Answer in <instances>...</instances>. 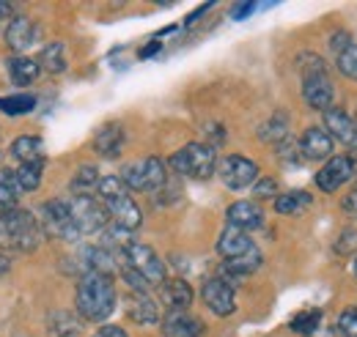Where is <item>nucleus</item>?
<instances>
[{
    "instance_id": "obj_1",
    "label": "nucleus",
    "mask_w": 357,
    "mask_h": 337,
    "mask_svg": "<svg viewBox=\"0 0 357 337\" xmlns=\"http://www.w3.org/2000/svg\"><path fill=\"white\" fill-rule=\"evenodd\" d=\"M77 313L93 321L102 324L105 318H110V313L116 310V285L110 274L102 272H86L83 280L77 283Z\"/></svg>"
},
{
    "instance_id": "obj_2",
    "label": "nucleus",
    "mask_w": 357,
    "mask_h": 337,
    "mask_svg": "<svg viewBox=\"0 0 357 337\" xmlns=\"http://www.w3.org/2000/svg\"><path fill=\"white\" fill-rule=\"evenodd\" d=\"M0 236L14 250H36L42 242V228L36 217L25 209H8L0 214Z\"/></svg>"
},
{
    "instance_id": "obj_3",
    "label": "nucleus",
    "mask_w": 357,
    "mask_h": 337,
    "mask_svg": "<svg viewBox=\"0 0 357 337\" xmlns=\"http://www.w3.org/2000/svg\"><path fill=\"white\" fill-rule=\"evenodd\" d=\"M215 165H218V154L206 143H190L171 157V168L181 175H187V178H195V181L212 178Z\"/></svg>"
},
{
    "instance_id": "obj_4",
    "label": "nucleus",
    "mask_w": 357,
    "mask_h": 337,
    "mask_svg": "<svg viewBox=\"0 0 357 337\" xmlns=\"http://www.w3.org/2000/svg\"><path fill=\"white\" fill-rule=\"evenodd\" d=\"M39 211H42V228H45L47 236L63 239V242H75L80 236L66 201H47V203H42Z\"/></svg>"
},
{
    "instance_id": "obj_5",
    "label": "nucleus",
    "mask_w": 357,
    "mask_h": 337,
    "mask_svg": "<svg viewBox=\"0 0 357 337\" xmlns=\"http://www.w3.org/2000/svg\"><path fill=\"white\" fill-rule=\"evenodd\" d=\"M69 211H72V219L77 225L80 233H96L107 225V209L105 203H99L96 198L91 195H75V201L69 203Z\"/></svg>"
},
{
    "instance_id": "obj_6",
    "label": "nucleus",
    "mask_w": 357,
    "mask_h": 337,
    "mask_svg": "<svg viewBox=\"0 0 357 337\" xmlns=\"http://www.w3.org/2000/svg\"><path fill=\"white\" fill-rule=\"evenodd\" d=\"M127 263L149 283V285H162L165 283V263L157 258V253L146 244H127Z\"/></svg>"
},
{
    "instance_id": "obj_7",
    "label": "nucleus",
    "mask_w": 357,
    "mask_h": 337,
    "mask_svg": "<svg viewBox=\"0 0 357 337\" xmlns=\"http://www.w3.org/2000/svg\"><path fill=\"white\" fill-rule=\"evenodd\" d=\"M220 178L228 189H245L250 187L256 178H259V165L250 162L248 157H239V154H231L220 162Z\"/></svg>"
},
{
    "instance_id": "obj_8",
    "label": "nucleus",
    "mask_w": 357,
    "mask_h": 337,
    "mask_svg": "<svg viewBox=\"0 0 357 337\" xmlns=\"http://www.w3.org/2000/svg\"><path fill=\"white\" fill-rule=\"evenodd\" d=\"M201 296L206 301V307L215 313V315H231L236 310V299H234V288L220 280V277H209L201 288Z\"/></svg>"
},
{
    "instance_id": "obj_9",
    "label": "nucleus",
    "mask_w": 357,
    "mask_h": 337,
    "mask_svg": "<svg viewBox=\"0 0 357 337\" xmlns=\"http://www.w3.org/2000/svg\"><path fill=\"white\" fill-rule=\"evenodd\" d=\"M355 175V162L349 157H333L324 170L316 173V187L324 192H335L341 184H347Z\"/></svg>"
},
{
    "instance_id": "obj_10",
    "label": "nucleus",
    "mask_w": 357,
    "mask_h": 337,
    "mask_svg": "<svg viewBox=\"0 0 357 337\" xmlns=\"http://www.w3.org/2000/svg\"><path fill=\"white\" fill-rule=\"evenodd\" d=\"M303 96H305V102L311 104L313 110H324L327 113L330 104H333L335 91H333V83H330L327 75H308L303 80Z\"/></svg>"
},
{
    "instance_id": "obj_11",
    "label": "nucleus",
    "mask_w": 357,
    "mask_h": 337,
    "mask_svg": "<svg viewBox=\"0 0 357 337\" xmlns=\"http://www.w3.org/2000/svg\"><path fill=\"white\" fill-rule=\"evenodd\" d=\"M105 209H107V214L116 219V225H119L121 230H135V228L143 222V214H140V209H137V203H135L127 192L119 195V198L105 201Z\"/></svg>"
},
{
    "instance_id": "obj_12",
    "label": "nucleus",
    "mask_w": 357,
    "mask_h": 337,
    "mask_svg": "<svg viewBox=\"0 0 357 337\" xmlns=\"http://www.w3.org/2000/svg\"><path fill=\"white\" fill-rule=\"evenodd\" d=\"M324 127H327V134L341 140L344 146H357V124L338 107H330L324 113Z\"/></svg>"
},
{
    "instance_id": "obj_13",
    "label": "nucleus",
    "mask_w": 357,
    "mask_h": 337,
    "mask_svg": "<svg viewBox=\"0 0 357 337\" xmlns=\"http://www.w3.org/2000/svg\"><path fill=\"white\" fill-rule=\"evenodd\" d=\"M93 151L105 159H119L124 151V129L121 124H105L93 137Z\"/></svg>"
},
{
    "instance_id": "obj_14",
    "label": "nucleus",
    "mask_w": 357,
    "mask_h": 337,
    "mask_svg": "<svg viewBox=\"0 0 357 337\" xmlns=\"http://www.w3.org/2000/svg\"><path fill=\"white\" fill-rule=\"evenodd\" d=\"M36 25L31 22V17H14L6 28V44L14 49V52H25L36 44Z\"/></svg>"
},
{
    "instance_id": "obj_15",
    "label": "nucleus",
    "mask_w": 357,
    "mask_h": 337,
    "mask_svg": "<svg viewBox=\"0 0 357 337\" xmlns=\"http://www.w3.org/2000/svg\"><path fill=\"white\" fill-rule=\"evenodd\" d=\"M300 154H303L305 159H313V162L327 159V157L333 154V137L327 134V129H321V127L308 129V132L303 134V140H300Z\"/></svg>"
},
{
    "instance_id": "obj_16",
    "label": "nucleus",
    "mask_w": 357,
    "mask_h": 337,
    "mask_svg": "<svg viewBox=\"0 0 357 337\" xmlns=\"http://www.w3.org/2000/svg\"><path fill=\"white\" fill-rule=\"evenodd\" d=\"M225 217H228V225L231 228H239V230H253V228H259L264 222V211L259 209L253 201H236V203H231L228 211H225Z\"/></svg>"
},
{
    "instance_id": "obj_17",
    "label": "nucleus",
    "mask_w": 357,
    "mask_h": 337,
    "mask_svg": "<svg viewBox=\"0 0 357 337\" xmlns=\"http://www.w3.org/2000/svg\"><path fill=\"white\" fill-rule=\"evenodd\" d=\"M11 157L20 165H45V143L39 137L22 134L11 143Z\"/></svg>"
},
{
    "instance_id": "obj_18",
    "label": "nucleus",
    "mask_w": 357,
    "mask_h": 337,
    "mask_svg": "<svg viewBox=\"0 0 357 337\" xmlns=\"http://www.w3.org/2000/svg\"><path fill=\"white\" fill-rule=\"evenodd\" d=\"M256 244L250 242V236H245V230H239V228H225L223 236L218 239V253L223 255L225 260H231V258H239V255L250 253Z\"/></svg>"
},
{
    "instance_id": "obj_19",
    "label": "nucleus",
    "mask_w": 357,
    "mask_h": 337,
    "mask_svg": "<svg viewBox=\"0 0 357 337\" xmlns=\"http://www.w3.org/2000/svg\"><path fill=\"white\" fill-rule=\"evenodd\" d=\"M127 315L132 318L135 324H157V318H160L157 304L151 301V296L143 294V291H132L127 296Z\"/></svg>"
},
{
    "instance_id": "obj_20",
    "label": "nucleus",
    "mask_w": 357,
    "mask_h": 337,
    "mask_svg": "<svg viewBox=\"0 0 357 337\" xmlns=\"http://www.w3.org/2000/svg\"><path fill=\"white\" fill-rule=\"evenodd\" d=\"M160 299L171 307V310H187L192 304V288L187 280H165L160 285Z\"/></svg>"
},
{
    "instance_id": "obj_21",
    "label": "nucleus",
    "mask_w": 357,
    "mask_h": 337,
    "mask_svg": "<svg viewBox=\"0 0 357 337\" xmlns=\"http://www.w3.org/2000/svg\"><path fill=\"white\" fill-rule=\"evenodd\" d=\"M165 335L168 337H201L204 335V324L192 315H187L184 310H174L165 318Z\"/></svg>"
},
{
    "instance_id": "obj_22",
    "label": "nucleus",
    "mask_w": 357,
    "mask_h": 337,
    "mask_svg": "<svg viewBox=\"0 0 357 337\" xmlns=\"http://www.w3.org/2000/svg\"><path fill=\"white\" fill-rule=\"evenodd\" d=\"M8 72H11V80L17 85H31V83H36L42 66H39V61H33V58L17 55V58L8 61Z\"/></svg>"
},
{
    "instance_id": "obj_23",
    "label": "nucleus",
    "mask_w": 357,
    "mask_h": 337,
    "mask_svg": "<svg viewBox=\"0 0 357 337\" xmlns=\"http://www.w3.org/2000/svg\"><path fill=\"white\" fill-rule=\"evenodd\" d=\"M80 335V324L72 313L58 310L47 318V337H77Z\"/></svg>"
},
{
    "instance_id": "obj_24",
    "label": "nucleus",
    "mask_w": 357,
    "mask_h": 337,
    "mask_svg": "<svg viewBox=\"0 0 357 337\" xmlns=\"http://www.w3.org/2000/svg\"><path fill=\"white\" fill-rule=\"evenodd\" d=\"M39 61V66L50 72V75H61L63 69H66V47L61 42H50L42 49V55L36 58Z\"/></svg>"
},
{
    "instance_id": "obj_25",
    "label": "nucleus",
    "mask_w": 357,
    "mask_h": 337,
    "mask_svg": "<svg viewBox=\"0 0 357 337\" xmlns=\"http://www.w3.org/2000/svg\"><path fill=\"white\" fill-rule=\"evenodd\" d=\"M143 168V184H146V192H154L165 184V162L160 157H149L140 162Z\"/></svg>"
},
{
    "instance_id": "obj_26",
    "label": "nucleus",
    "mask_w": 357,
    "mask_h": 337,
    "mask_svg": "<svg viewBox=\"0 0 357 337\" xmlns=\"http://www.w3.org/2000/svg\"><path fill=\"white\" fill-rule=\"evenodd\" d=\"M261 266V253L253 247L250 253L239 255V258H231V260H225V272L228 274H236V277H245V274H250V272H256Z\"/></svg>"
},
{
    "instance_id": "obj_27",
    "label": "nucleus",
    "mask_w": 357,
    "mask_h": 337,
    "mask_svg": "<svg viewBox=\"0 0 357 337\" xmlns=\"http://www.w3.org/2000/svg\"><path fill=\"white\" fill-rule=\"evenodd\" d=\"M20 184H17V175L8 173V170H0V209H17V198H20Z\"/></svg>"
},
{
    "instance_id": "obj_28",
    "label": "nucleus",
    "mask_w": 357,
    "mask_h": 337,
    "mask_svg": "<svg viewBox=\"0 0 357 337\" xmlns=\"http://www.w3.org/2000/svg\"><path fill=\"white\" fill-rule=\"evenodd\" d=\"M311 206V195L308 192H286V195H278L275 198V211L278 214H300V211Z\"/></svg>"
},
{
    "instance_id": "obj_29",
    "label": "nucleus",
    "mask_w": 357,
    "mask_h": 337,
    "mask_svg": "<svg viewBox=\"0 0 357 337\" xmlns=\"http://www.w3.org/2000/svg\"><path fill=\"white\" fill-rule=\"evenodd\" d=\"M83 258H86V269H89V272L110 274V269H113V258H110L107 250H102V247H86V250H83Z\"/></svg>"
},
{
    "instance_id": "obj_30",
    "label": "nucleus",
    "mask_w": 357,
    "mask_h": 337,
    "mask_svg": "<svg viewBox=\"0 0 357 337\" xmlns=\"http://www.w3.org/2000/svg\"><path fill=\"white\" fill-rule=\"evenodd\" d=\"M14 175H17V184L22 192H33L42 184V165H20L14 170Z\"/></svg>"
},
{
    "instance_id": "obj_31",
    "label": "nucleus",
    "mask_w": 357,
    "mask_h": 337,
    "mask_svg": "<svg viewBox=\"0 0 357 337\" xmlns=\"http://www.w3.org/2000/svg\"><path fill=\"white\" fill-rule=\"evenodd\" d=\"M36 107V99L22 93V96H8V99H0V110L8 113V116H22V113H31Z\"/></svg>"
},
{
    "instance_id": "obj_32",
    "label": "nucleus",
    "mask_w": 357,
    "mask_h": 337,
    "mask_svg": "<svg viewBox=\"0 0 357 337\" xmlns=\"http://www.w3.org/2000/svg\"><path fill=\"white\" fill-rule=\"evenodd\" d=\"M93 187H99V173H96V168L86 165V168L77 170V175L72 178V189L77 195H89V189H93Z\"/></svg>"
},
{
    "instance_id": "obj_33",
    "label": "nucleus",
    "mask_w": 357,
    "mask_h": 337,
    "mask_svg": "<svg viewBox=\"0 0 357 337\" xmlns=\"http://www.w3.org/2000/svg\"><path fill=\"white\" fill-rule=\"evenodd\" d=\"M319 324H321V310H305L291 321V329L300 335H311L319 329Z\"/></svg>"
},
{
    "instance_id": "obj_34",
    "label": "nucleus",
    "mask_w": 357,
    "mask_h": 337,
    "mask_svg": "<svg viewBox=\"0 0 357 337\" xmlns=\"http://www.w3.org/2000/svg\"><path fill=\"white\" fill-rule=\"evenodd\" d=\"M96 192H99V198H102V201H110V198L124 195V192H127V187H124V181H121L119 175H107V178H99Z\"/></svg>"
},
{
    "instance_id": "obj_35",
    "label": "nucleus",
    "mask_w": 357,
    "mask_h": 337,
    "mask_svg": "<svg viewBox=\"0 0 357 337\" xmlns=\"http://www.w3.org/2000/svg\"><path fill=\"white\" fill-rule=\"evenodd\" d=\"M338 72L347 75L349 80H357V44H349V47L338 55Z\"/></svg>"
},
{
    "instance_id": "obj_36",
    "label": "nucleus",
    "mask_w": 357,
    "mask_h": 337,
    "mask_svg": "<svg viewBox=\"0 0 357 337\" xmlns=\"http://www.w3.org/2000/svg\"><path fill=\"white\" fill-rule=\"evenodd\" d=\"M338 329L347 337H357V307H349L338 315Z\"/></svg>"
},
{
    "instance_id": "obj_37",
    "label": "nucleus",
    "mask_w": 357,
    "mask_h": 337,
    "mask_svg": "<svg viewBox=\"0 0 357 337\" xmlns=\"http://www.w3.org/2000/svg\"><path fill=\"white\" fill-rule=\"evenodd\" d=\"M357 250V230H344L335 242V253L338 255H349Z\"/></svg>"
},
{
    "instance_id": "obj_38",
    "label": "nucleus",
    "mask_w": 357,
    "mask_h": 337,
    "mask_svg": "<svg viewBox=\"0 0 357 337\" xmlns=\"http://www.w3.org/2000/svg\"><path fill=\"white\" fill-rule=\"evenodd\" d=\"M121 272H124V280H127V285H130L132 291H143V294L149 291V283H146V280H143V277L135 272L130 263H124V269H121Z\"/></svg>"
},
{
    "instance_id": "obj_39",
    "label": "nucleus",
    "mask_w": 357,
    "mask_h": 337,
    "mask_svg": "<svg viewBox=\"0 0 357 337\" xmlns=\"http://www.w3.org/2000/svg\"><path fill=\"white\" fill-rule=\"evenodd\" d=\"M275 192H278V184H275L272 178H261V181L256 184V195H259V198H272Z\"/></svg>"
},
{
    "instance_id": "obj_40",
    "label": "nucleus",
    "mask_w": 357,
    "mask_h": 337,
    "mask_svg": "<svg viewBox=\"0 0 357 337\" xmlns=\"http://www.w3.org/2000/svg\"><path fill=\"white\" fill-rule=\"evenodd\" d=\"M341 209H344V214L347 217H352V219H357V189H352L344 201H341Z\"/></svg>"
},
{
    "instance_id": "obj_41",
    "label": "nucleus",
    "mask_w": 357,
    "mask_h": 337,
    "mask_svg": "<svg viewBox=\"0 0 357 337\" xmlns=\"http://www.w3.org/2000/svg\"><path fill=\"white\" fill-rule=\"evenodd\" d=\"M253 8H256L253 3H239V6H234V11H231V17H234V19H245L248 14H253Z\"/></svg>"
},
{
    "instance_id": "obj_42",
    "label": "nucleus",
    "mask_w": 357,
    "mask_h": 337,
    "mask_svg": "<svg viewBox=\"0 0 357 337\" xmlns=\"http://www.w3.org/2000/svg\"><path fill=\"white\" fill-rule=\"evenodd\" d=\"M349 44H352V42H349V33H335V36H333V49H335L338 55H341V52H344Z\"/></svg>"
},
{
    "instance_id": "obj_43",
    "label": "nucleus",
    "mask_w": 357,
    "mask_h": 337,
    "mask_svg": "<svg viewBox=\"0 0 357 337\" xmlns=\"http://www.w3.org/2000/svg\"><path fill=\"white\" fill-rule=\"evenodd\" d=\"M96 337H130L121 327H102L99 332H96Z\"/></svg>"
},
{
    "instance_id": "obj_44",
    "label": "nucleus",
    "mask_w": 357,
    "mask_h": 337,
    "mask_svg": "<svg viewBox=\"0 0 357 337\" xmlns=\"http://www.w3.org/2000/svg\"><path fill=\"white\" fill-rule=\"evenodd\" d=\"M8 269H11V260L0 253V277H3V274H8Z\"/></svg>"
},
{
    "instance_id": "obj_45",
    "label": "nucleus",
    "mask_w": 357,
    "mask_h": 337,
    "mask_svg": "<svg viewBox=\"0 0 357 337\" xmlns=\"http://www.w3.org/2000/svg\"><path fill=\"white\" fill-rule=\"evenodd\" d=\"M160 49V42H154V44H149L146 49H140V58H149V55H154Z\"/></svg>"
},
{
    "instance_id": "obj_46",
    "label": "nucleus",
    "mask_w": 357,
    "mask_h": 337,
    "mask_svg": "<svg viewBox=\"0 0 357 337\" xmlns=\"http://www.w3.org/2000/svg\"><path fill=\"white\" fill-rule=\"evenodd\" d=\"M8 14H11V6H8V3H0V19L8 17Z\"/></svg>"
},
{
    "instance_id": "obj_47",
    "label": "nucleus",
    "mask_w": 357,
    "mask_h": 337,
    "mask_svg": "<svg viewBox=\"0 0 357 337\" xmlns=\"http://www.w3.org/2000/svg\"><path fill=\"white\" fill-rule=\"evenodd\" d=\"M355 274H357V260H355Z\"/></svg>"
}]
</instances>
